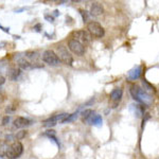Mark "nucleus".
I'll use <instances>...</instances> for the list:
<instances>
[{
	"label": "nucleus",
	"mask_w": 159,
	"mask_h": 159,
	"mask_svg": "<svg viewBox=\"0 0 159 159\" xmlns=\"http://www.w3.org/2000/svg\"><path fill=\"white\" fill-rule=\"evenodd\" d=\"M4 82H6V79H4V76L0 75V85H3Z\"/></svg>",
	"instance_id": "bb28decb"
},
{
	"label": "nucleus",
	"mask_w": 159,
	"mask_h": 159,
	"mask_svg": "<svg viewBox=\"0 0 159 159\" xmlns=\"http://www.w3.org/2000/svg\"><path fill=\"white\" fill-rule=\"evenodd\" d=\"M25 57L29 58V60H32V61H36L38 58V53L35 52V51H27L25 53Z\"/></svg>",
	"instance_id": "f3484780"
},
{
	"label": "nucleus",
	"mask_w": 159,
	"mask_h": 159,
	"mask_svg": "<svg viewBox=\"0 0 159 159\" xmlns=\"http://www.w3.org/2000/svg\"><path fill=\"white\" fill-rule=\"evenodd\" d=\"M0 29H2V30L4 31V32H7V33H9V30H10V29H7V28H3L1 25H0Z\"/></svg>",
	"instance_id": "cd10ccee"
},
{
	"label": "nucleus",
	"mask_w": 159,
	"mask_h": 159,
	"mask_svg": "<svg viewBox=\"0 0 159 159\" xmlns=\"http://www.w3.org/2000/svg\"><path fill=\"white\" fill-rule=\"evenodd\" d=\"M22 153H24V145L21 144V142L17 141L7 148L6 156L9 159H17L22 155Z\"/></svg>",
	"instance_id": "f03ea898"
},
{
	"label": "nucleus",
	"mask_w": 159,
	"mask_h": 159,
	"mask_svg": "<svg viewBox=\"0 0 159 159\" xmlns=\"http://www.w3.org/2000/svg\"><path fill=\"white\" fill-rule=\"evenodd\" d=\"M142 84H143V86H144V90L145 89H148V90H151V91H155V88H154L151 84H148L145 80H143L142 81Z\"/></svg>",
	"instance_id": "aec40b11"
},
{
	"label": "nucleus",
	"mask_w": 159,
	"mask_h": 159,
	"mask_svg": "<svg viewBox=\"0 0 159 159\" xmlns=\"http://www.w3.org/2000/svg\"><path fill=\"white\" fill-rule=\"evenodd\" d=\"M80 14L82 15L83 21L84 22H87V20H88V13H87L85 10H80Z\"/></svg>",
	"instance_id": "412c9836"
},
{
	"label": "nucleus",
	"mask_w": 159,
	"mask_h": 159,
	"mask_svg": "<svg viewBox=\"0 0 159 159\" xmlns=\"http://www.w3.org/2000/svg\"><path fill=\"white\" fill-rule=\"evenodd\" d=\"M10 120H11V118L9 116H4L2 118V125H3V126H7V125L10 123Z\"/></svg>",
	"instance_id": "b1692460"
},
{
	"label": "nucleus",
	"mask_w": 159,
	"mask_h": 159,
	"mask_svg": "<svg viewBox=\"0 0 159 159\" xmlns=\"http://www.w3.org/2000/svg\"><path fill=\"white\" fill-rule=\"evenodd\" d=\"M7 78H9V80L15 82V81L18 80L20 74H21V70H20L19 68H16V67H11V68L7 69Z\"/></svg>",
	"instance_id": "1a4fd4ad"
},
{
	"label": "nucleus",
	"mask_w": 159,
	"mask_h": 159,
	"mask_svg": "<svg viewBox=\"0 0 159 159\" xmlns=\"http://www.w3.org/2000/svg\"><path fill=\"white\" fill-rule=\"evenodd\" d=\"M104 13V9L102 7V4H100L99 2H93L91 4L90 7V14L93 16H100Z\"/></svg>",
	"instance_id": "9d476101"
},
{
	"label": "nucleus",
	"mask_w": 159,
	"mask_h": 159,
	"mask_svg": "<svg viewBox=\"0 0 159 159\" xmlns=\"http://www.w3.org/2000/svg\"><path fill=\"white\" fill-rule=\"evenodd\" d=\"M13 124H14V126L16 127V129H24V127H27L32 124V121L25 117H17L16 119L14 120Z\"/></svg>",
	"instance_id": "6e6552de"
},
{
	"label": "nucleus",
	"mask_w": 159,
	"mask_h": 159,
	"mask_svg": "<svg viewBox=\"0 0 159 159\" xmlns=\"http://www.w3.org/2000/svg\"><path fill=\"white\" fill-rule=\"evenodd\" d=\"M6 71H7V61L1 60L0 61V75L3 72H6Z\"/></svg>",
	"instance_id": "6ab92c4d"
},
{
	"label": "nucleus",
	"mask_w": 159,
	"mask_h": 159,
	"mask_svg": "<svg viewBox=\"0 0 159 159\" xmlns=\"http://www.w3.org/2000/svg\"><path fill=\"white\" fill-rule=\"evenodd\" d=\"M15 110H16V107H15L14 105H10V106H7L6 108V112L7 114H12V112H14Z\"/></svg>",
	"instance_id": "5701e85b"
},
{
	"label": "nucleus",
	"mask_w": 159,
	"mask_h": 159,
	"mask_svg": "<svg viewBox=\"0 0 159 159\" xmlns=\"http://www.w3.org/2000/svg\"><path fill=\"white\" fill-rule=\"evenodd\" d=\"M130 110L137 118L142 117V115H144V106L140 104H132L130 105Z\"/></svg>",
	"instance_id": "9b49d317"
},
{
	"label": "nucleus",
	"mask_w": 159,
	"mask_h": 159,
	"mask_svg": "<svg viewBox=\"0 0 159 159\" xmlns=\"http://www.w3.org/2000/svg\"><path fill=\"white\" fill-rule=\"evenodd\" d=\"M141 72H142V68H141V66H136V67H134L129 72V78L130 80H137V79L140 78Z\"/></svg>",
	"instance_id": "f8f14e48"
},
{
	"label": "nucleus",
	"mask_w": 159,
	"mask_h": 159,
	"mask_svg": "<svg viewBox=\"0 0 159 159\" xmlns=\"http://www.w3.org/2000/svg\"><path fill=\"white\" fill-rule=\"evenodd\" d=\"M87 31L90 33L91 36H94V37H103L104 34H105V31L103 29L101 25L99 22H96V21H91L87 25Z\"/></svg>",
	"instance_id": "39448f33"
},
{
	"label": "nucleus",
	"mask_w": 159,
	"mask_h": 159,
	"mask_svg": "<svg viewBox=\"0 0 159 159\" xmlns=\"http://www.w3.org/2000/svg\"><path fill=\"white\" fill-rule=\"evenodd\" d=\"M102 122H103V120H102V117L100 116V115H94L93 118H92L91 121H90V124L94 125V126H101Z\"/></svg>",
	"instance_id": "dca6fc26"
},
{
	"label": "nucleus",
	"mask_w": 159,
	"mask_h": 159,
	"mask_svg": "<svg viewBox=\"0 0 159 159\" xmlns=\"http://www.w3.org/2000/svg\"><path fill=\"white\" fill-rule=\"evenodd\" d=\"M45 19H46V20H48L49 22H53V21H54V17H53L52 15L46 14V15H45Z\"/></svg>",
	"instance_id": "a878e982"
},
{
	"label": "nucleus",
	"mask_w": 159,
	"mask_h": 159,
	"mask_svg": "<svg viewBox=\"0 0 159 159\" xmlns=\"http://www.w3.org/2000/svg\"><path fill=\"white\" fill-rule=\"evenodd\" d=\"M43 61L50 66H57V65H60V63H61L57 54L52 50H46L45 52L43 53Z\"/></svg>",
	"instance_id": "423d86ee"
},
{
	"label": "nucleus",
	"mask_w": 159,
	"mask_h": 159,
	"mask_svg": "<svg viewBox=\"0 0 159 159\" xmlns=\"http://www.w3.org/2000/svg\"><path fill=\"white\" fill-rule=\"evenodd\" d=\"M25 136V130H20V132H18V134L15 135V138H16L17 140H19V139H22Z\"/></svg>",
	"instance_id": "4be33fe9"
},
{
	"label": "nucleus",
	"mask_w": 159,
	"mask_h": 159,
	"mask_svg": "<svg viewBox=\"0 0 159 159\" xmlns=\"http://www.w3.org/2000/svg\"><path fill=\"white\" fill-rule=\"evenodd\" d=\"M18 66L22 70H28V69H32V64L30 61H25V58H20L18 61Z\"/></svg>",
	"instance_id": "2eb2a0df"
},
{
	"label": "nucleus",
	"mask_w": 159,
	"mask_h": 159,
	"mask_svg": "<svg viewBox=\"0 0 159 159\" xmlns=\"http://www.w3.org/2000/svg\"><path fill=\"white\" fill-rule=\"evenodd\" d=\"M68 47H69V50L76 55H83L84 53H85V47H84V45H82L81 43L75 39L69 40Z\"/></svg>",
	"instance_id": "0eeeda50"
},
{
	"label": "nucleus",
	"mask_w": 159,
	"mask_h": 159,
	"mask_svg": "<svg viewBox=\"0 0 159 159\" xmlns=\"http://www.w3.org/2000/svg\"><path fill=\"white\" fill-rule=\"evenodd\" d=\"M56 50H57V53H56V54H57L61 61H63L64 64L69 65V66L72 65L73 57H72V55L70 54V52L68 51L67 48L64 47V46H58V47L56 48Z\"/></svg>",
	"instance_id": "20e7f679"
},
{
	"label": "nucleus",
	"mask_w": 159,
	"mask_h": 159,
	"mask_svg": "<svg viewBox=\"0 0 159 159\" xmlns=\"http://www.w3.org/2000/svg\"><path fill=\"white\" fill-rule=\"evenodd\" d=\"M94 111L92 109H85L84 111H82V118H83V121L85 123H88L90 124V121L91 119L93 118L94 116Z\"/></svg>",
	"instance_id": "ddd939ff"
},
{
	"label": "nucleus",
	"mask_w": 159,
	"mask_h": 159,
	"mask_svg": "<svg viewBox=\"0 0 159 159\" xmlns=\"http://www.w3.org/2000/svg\"><path fill=\"white\" fill-rule=\"evenodd\" d=\"M122 94H123L122 89L121 88H116L111 91V93H110V99L115 102H119L122 98Z\"/></svg>",
	"instance_id": "4468645a"
},
{
	"label": "nucleus",
	"mask_w": 159,
	"mask_h": 159,
	"mask_svg": "<svg viewBox=\"0 0 159 159\" xmlns=\"http://www.w3.org/2000/svg\"><path fill=\"white\" fill-rule=\"evenodd\" d=\"M0 91H1V85H0Z\"/></svg>",
	"instance_id": "7c9ffc66"
},
{
	"label": "nucleus",
	"mask_w": 159,
	"mask_h": 159,
	"mask_svg": "<svg viewBox=\"0 0 159 159\" xmlns=\"http://www.w3.org/2000/svg\"><path fill=\"white\" fill-rule=\"evenodd\" d=\"M58 14H60V13H58V11H57V10H55V11L53 12V17H56V16H58Z\"/></svg>",
	"instance_id": "c756f323"
},
{
	"label": "nucleus",
	"mask_w": 159,
	"mask_h": 159,
	"mask_svg": "<svg viewBox=\"0 0 159 159\" xmlns=\"http://www.w3.org/2000/svg\"><path fill=\"white\" fill-rule=\"evenodd\" d=\"M71 36H72V39L78 40L82 43V45H87V43H90L92 40V36L90 35V33L88 31L85 30H78V31H73L71 33Z\"/></svg>",
	"instance_id": "7ed1b4c3"
},
{
	"label": "nucleus",
	"mask_w": 159,
	"mask_h": 159,
	"mask_svg": "<svg viewBox=\"0 0 159 159\" xmlns=\"http://www.w3.org/2000/svg\"><path fill=\"white\" fill-rule=\"evenodd\" d=\"M130 94H132L133 99L135 101L139 102L141 104L144 105H150L152 104L153 102V98L148 91H145L144 89H142L140 86L138 85H132L130 86Z\"/></svg>",
	"instance_id": "f257e3e1"
},
{
	"label": "nucleus",
	"mask_w": 159,
	"mask_h": 159,
	"mask_svg": "<svg viewBox=\"0 0 159 159\" xmlns=\"http://www.w3.org/2000/svg\"><path fill=\"white\" fill-rule=\"evenodd\" d=\"M40 29V25H35V27H34V30L35 31H37V32H39V30Z\"/></svg>",
	"instance_id": "c85d7f7f"
},
{
	"label": "nucleus",
	"mask_w": 159,
	"mask_h": 159,
	"mask_svg": "<svg viewBox=\"0 0 159 159\" xmlns=\"http://www.w3.org/2000/svg\"><path fill=\"white\" fill-rule=\"evenodd\" d=\"M45 136H48V137L51 139L52 137H55V132L53 129H49V130H47V132L45 133Z\"/></svg>",
	"instance_id": "393cba45"
},
{
	"label": "nucleus",
	"mask_w": 159,
	"mask_h": 159,
	"mask_svg": "<svg viewBox=\"0 0 159 159\" xmlns=\"http://www.w3.org/2000/svg\"><path fill=\"white\" fill-rule=\"evenodd\" d=\"M76 118H78V111L73 112V114H69V116L66 118V119L64 120L63 122H61V124H65V123H69V122L73 121V120H75Z\"/></svg>",
	"instance_id": "a211bd4d"
}]
</instances>
